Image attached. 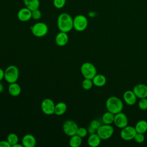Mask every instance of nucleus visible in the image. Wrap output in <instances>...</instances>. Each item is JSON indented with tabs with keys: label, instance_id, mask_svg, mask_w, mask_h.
Wrapping results in <instances>:
<instances>
[{
	"label": "nucleus",
	"instance_id": "f257e3e1",
	"mask_svg": "<svg viewBox=\"0 0 147 147\" xmlns=\"http://www.w3.org/2000/svg\"><path fill=\"white\" fill-rule=\"evenodd\" d=\"M57 25L60 32L68 33L73 28V18L67 13H62L57 17Z\"/></svg>",
	"mask_w": 147,
	"mask_h": 147
},
{
	"label": "nucleus",
	"instance_id": "f03ea898",
	"mask_svg": "<svg viewBox=\"0 0 147 147\" xmlns=\"http://www.w3.org/2000/svg\"><path fill=\"white\" fill-rule=\"evenodd\" d=\"M106 107L107 111L116 114L122 111L123 103L117 96H112L109 97L106 102Z\"/></svg>",
	"mask_w": 147,
	"mask_h": 147
},
{
	"label": "nucleus",
	"instance_id": "7ed1b4c3",
	"mask_svg": "<svg viewBox=\"0 0 147 147\" xmlns=\"http://www.w3.org/2000/svg\"><path fill=\"white\" fill-rule=\"evenodd\" d=\"M19 78V69L14 65L8 66L4 71V79L9 84L17 82Z\"/></svg>",
	"mask_w": 147,
	"mask_h": 147
},
{
	"label": "nucleus",
	"instance_id": "20e7f679",
	"mask_svg": "<svg viewBox=\"0 0 147 147\" xmlns=\"http://www.w3.org/2000/svg\"><path fill=\"white\" fill-rule=\"evenodd\" d=\"M80 72L84 78L92 79L97 74L95 66L90 62L83 63L80 67Z\"/></svg>",
	"mask_w": 147,
	"mask_h": 147
},
{
	"label": "nucleus",
	"instance_id": "39448f33",
	"mask_svg": "<svg viewBox=\"0 0 147 147\" xmlns=\"http://www.w3.org/2000/svg\"><path fill=\"white\" fill-rule=\"evenodd\" d=\"M88 26V20L83 14H78L73 18V28L78 32L86 30Z\"/></svg>",
	"mask_w": 147,
	"mask_h": 147
},
{
	"label": "nucleus",
	"instance_id": "423d86ee",
	"mask_svg": "<svg viewBox=\"0 0 147 147\" xmlns=\"http://www.w3.org/2000/svg\"><path fill=\"white\" fill-rule=\"evenodd\" d=\"M30 30L35 37H42L48 32V26L44 22H38L32 26Z\"/></svg>",
	"mask_w": 147,
	"mask_h": 147
},
{
	"label": "nucleus",
	"instance_id": "0eeeda50",
	"mask_svg": "<svg viewBox=\"0 0 147 147\" xmlns=\"http://www.w3.org/2000/svg\"><path fill=\"white\" fill-rule=\"evenodd\" d=\"M96 133L101 140H106L109 139L114 133V128L111 125L103 124L97 129Z\"/></svg>",
	"mask_w": 147,
	"mask_h": 147
},
{
	"label": "nucleus",
	"instance_id": "6e6552de",
	"mask_svg": "<svg viewBox=\"0 0 147 147\" xmlns=\"http://www.w3.org/2000/svg\"><path fill=\"white\" fill-rule=\"evenodd\" d=\"M77 123L72 120H67L63 124V130L65 134L68 136H72L76 134L78 129Z\"/></svg>",
	"mask_w": 147,
	"mask_h": 147
},
{
	"label": "nucleus",
	"instance_id": "1a4fd4ad",
	"mask_svg": "<svg viewBox=\"0 0 147 147\" xmlns=\"http://www.w3.org/2000/svg\"><path fill=\"white\" fill-rule=\"evenodd\" d=\"M55 104L51 99L46 98L41 102V110L46 115H52L55 114Z\"/></svg>",
	"mask_w": 147,
	"mask_h": 147
},
{
	"label": "nucleus",
	"instance_id": "9d476101",
	"mask_svg": "<svg viewBox=\"0 0 147 147\" xmlns=\"http://www.w3.org/2000/svg\"><path fill=\"white\" fill-rule=\"evenodd\" d=\"M137 131L134 127L131 126H126L121 129L120 136L121 138L125 141H130L134 139Z\"/></svg>",
	"mask_w": 147,
	"mask_h": 147
},
{
	"label": "nucleus",
	"instance_id": "9b49d317",
	"mask_svg": "<svg viewBox=\"0 0 147 147\" xmlns=\"http://www.w3.org/2000/svg\"><path fill=\"white\" fill-rule=\"evenodd\" d=\"M113 123L117 127L122 129L127 125L128 119L126 115L121 111L115 114Z\"/></svg>",
	"mask_w": 147,
	"mask_h": 147
},
{
	"label": "nucleus",
	"instance_id": "f8f14e48",
	"mask_svg": "<svg viewBox=\"0 0 147 147\" xmlns=\"http://www.w3.org/2000/svg\"><path fill=\"white\" fill-rule=\"evenodd\" d=\"M133 91L137 98H147V86L144 84H138L134 86Z\"/></svg>",
	"mask_w": 147,
	"mask_h": 147
},
{
	"label": "nucleus",
	"instance_id": "ddd939ff",
	"mask_svg": "<svg viewBox=\"0 0 147 147\" xmlns=\"http://www.w3.org/2000/svg\"><path fill=\"white\" fill-rule=\"evenodd\" d=\"M18 19L22 22H26L32 18V11L25 7L21 8L17 13Z\"/></svg>",
	"mask_w": 147,
	"mask_h": 147
},
{
	"label": "nucleus",
	"instance_id": "4468645a",
	"mask_svg": "<svg viewBox=\"0 0 147 147\" xmlns=\"http://www.w3.org/2000/svg\"><path fill=\"white\" fill-rule=\"evenodd\" d=\"M137 98L133 90H127L123 94L124 102L129 106L134 105L137 101Z\"/></svg>",
	"mask_w": 147,
	"mask_h": 147
},
{
	"label": "nucleus",
	"instance_id": "2eb2a0df",
	"mask_svg": "<svg viewBox=\"0 0 147 147\" xmlns=\"http://www.w3.org/2000/svg\"><path fill=\"white\" fill-rule=\"evenodd\" d=\"M68 35L67 33L60 32L55 37V42L59 47L65 46L68 41Z\"/></svg>",
	"mask_w": 147,
	"mask_h": 147
},
{
	"label": "nucleus",
	"instance_id": "dca6fc26",
	"mask_svg": "<svg viewBox=\"0 0 147 147\" xmlns=\"http://www.w3.org/2000/svg\"><path fill=\"white\" fill-rule=\"evenodd\" d=\"M36 142L35 137L30 134H25L22 138V144L25 147H34Z\"/></svg>",
	"mask_w": 147,
	"mask_h": 147
},
{
	"label": "nucleus",
	"instance_id": "f3484780",
	"mask_svg": "<svg viewBox=\"0 0 147 147\" xmlns=\"http://www.w3.org/2000/svg\"><path fill=\"white\" fill-rule=\"evenodd\" d=\"M101 138L96 133L90 134L87 138V144L91 147L98 146L101 142Z\"/></svg>",
	"mask_w": 147,
	"mask_h": 147
},
{
	"label": "nucleus",
	"instance_id": "a211bd4d",
	"mask_svg": "<svg viewBox=\"0 0 147 147\" xmlns=\"http://www.w3.org/2000/svg\"><path fill=\"white\" fill-rule=\"evenodd\" d=\"M8 91L11 96H17L21 94V88L17 82L10 83L8 87Z\"/></svg>",
	"mask_w": 147,
	"mask_h": 147
},
{
	"label": "nucleus",
	"instance_id": "6ab92c4d",
	"mask_svg": "<svg viewBox=\"0 0 147 147\" xmlns=\"http://www.w3.org/2000/svg\"><path fill=\"white\" fill-rule=\"evenodd\" d=\"M93 84L96 87H102L106 83V78L102 74H96L92 79Z\"/></svg>",
	"mask_w": 147,
	"mask_h": 147
},
{
	"label": "nucleus",
	"instance_id": "aec40b11",
	"mask_svg": "<svg viewBox=\"0 0 147 147\" xmlns=\"http://www.w3.org/2000/svg\"><path fill=\"white\" fill-rule=\"evenodd\" d=\"M67 109V106L66 103L63 102H60L55 105V114L59 116L62 115L66 112Z\"/></svg>",
	"mask_w": 147,
	"mask_h": 147
},
{
	"label": "nucleus",
	"instance_id": "412c9836",
	"mask_svg": "<svg viewBox=\"0 0 147 147\" xmlns=\"http://www.w3.org/2000/svg\"><path fill=\"white\" fill-rule=\"evenodd\" d=\"M23 2L25 7L30 9L31 11H33L39 8V0H23Z\"/></svg>",
	"mask_w": 147,
	"mask_h": 147
},
{
	"label": "nucleus",
	"instance_id": "4be33fe9",
	"mask_svg": "<svg viewBox=\"0 0 147 147\" xmlns=\"http://www.w3.org/2000/svg\"><path fill=\"white\" fill-rule=\"evenodd\" d=\"M137 133L144 134L147 131V121L144 119L138 121L135 126Z\"/></svg>",
	"mask_w": 147,
	"mask_h": 147
},
{
	"label": "nucleus",
	"instance_id": "5701e85b",
	"mask_svg": "<svg viewBox=\"0 0 147 147\" xmlns=\"http://www.w3.org/2000/svg\"><path fill=\"white\" fill-rule=\"evenodd\" d=\"M82 143V138L77 134L70 137L69 145L71 147H79Z\"/></svg>",
	"mask_w": 147,
	"mask_h": 147
},
{
	"label": "nucleus",
	"instance_id": "b1692460",
	"mask_svg": "<svg viewBox=\"0 0 147 147\" xmlns=\"http://www.w3.org/2000/svg\"><path fill=\"white\" fill-rule=\"evenodd\" d=\"M114 115L115 114L109 111L105 113L102 117V121L103 123L104 124L111 125L114 122Z\"/></svg>",
	"mask_w": 147,
	"mask_h": 147
},
{
	"label": "nucleus",
	"instance_id": "393cba45",
	"mask_svg": "<svg viewBox=\"0 0 147 147\" xmlns=\"http://www.w3.org/2000/svg\"><path fill=\"white\" fill-rule=\"evenodd\" d=\"M7 141L9 142L11 146H13V145H14L15 144L18 142L19 138L18 136L16 134L14 133H11L8 134L7 137Z\"/></svg>",
	"mask_w": 147,
	"mask_h": 147
},
{
	"label": "nucleus",
	"instance_id": "a878e982",
	"mask_svg": "<svg viewBox=\"0 0 147 147\" xmlns=\"http://www.w3.org/2000/svg\"><path fill=\"white\" fill-rule=\"evenodd\" d=\"M93 82L92 79H87L84 78V79L83 80L82 83V86L83 88L85 90H90L93 86Z\"/></svg>",
	"mask_w": 147,
	"mask_h": 147
},
{
	"label": "nucleus",
	"instance_id": "bb28decb",
	"mask_svg": "<svg viewBox=\"0 0 147 147\" xmlns=\"http://www.w3.org/2000/svg\"><path fill=\"white\" fill-rule=\"evenodd\" d=\"M66 0H53V4L55 8L62 9L65 5Z\"/></svg>",
	"mask_w": 147,
	"mask_h": 147
},
{
	"label": "nucleus",
	"instance_id": "cd10ccee",
	"mask_svg": "<svg viewBox=\"0 0 147 147\" xmlns=\"http://www.w3.org/2000/svg\"><path fill=\"white\" fill-rule=\"evenodd\" d=\"M138 106L139 109L142 110H147V98L140 99L138 102Z\"/></svg>",
	"mask_w": 147,
	"mask_h": 147
},
{
	"label": "nucleus",
	"instance_id": "c85d7f7f",
	"mask_svg": "<svg viewBox=\"0 0 147 147\" xmlns=\"http://www.w3.org/2000/svg\"><path fill=\"white\" fill-rule=\"evenodd\" d=\"M133 140L135 141L136 142H137L138 144H141L145 140V136L143 133H137L135 135Z\"/></svg>",
	"mask_w": 147,
	"mask_h": 147
},
{
	"label": "nucleus",
	"instance_id": "c756f323",
	"mask_svg": "<svg viewBox=\"0 0 147 147\" xmlns=\"http://www.w3.org/2000/svg\"><path fill=\"white\" fill-rule=\"evenodd\" d=\"M42 16L41 11L37 9L32 11V18L34 20H38L41 18Z\"/></svg>",
	"mask_w": 147,
	"mask_h": 147
},
{
	"label": "nucleus",
	"instance_id": "7c9ffc66",
	"mask_svg": "<svg viewBox=\"0 0 147 147\" xmlns=\"http://www.w3.org/2000/svg\"><path fill=\"white\" fill-rule=\"evenodd\" d=\"M87 134H88L87 129H86V128H84L83 127H78L77 133H76L77 135H78L79 136H80L82 138H84L87 136Z\"/></svg>",
	"mask_w": 147,
	"mask_h": 147
},
{
	"label": "nucleus",
	"instance_id": "2f4dec72",
	"mask_svg": "<svg viewBox=\"0 0 147 147\" xmlns=\"http://www.w3.org/2000/svg\"><path fill=\"white\" fill-rule=\"evenodd\" d=\"M100 125H101V124H100V122L97 119L92 120L90 123V126L96 130L100 126Z\"/></svg>",
	"mask_w": 147,
	"mask_h": 147
},
{
	"label": "nucleus",
	"instance_id": "473e14b6",
	"mask_svg": "<svg viewBox=\"0 0 147 147\" xmlns=\"http://www.w3.org/2000/svg\"><path fill=\"white\" fill-rule=\"evenodd\" d=\"M11 145L6 140L0 141V147H11Z\"/></svg>",
	"mask_w": 147,
	"mask_h": 147
},
{
	"label": "nucleus",
	"instance_id": "72a5a7b5",
	"mask_svg": "<svg viewBox=\"0 0 147 147\" xmlns=\"http://www.w3.org/2000/svg\"><path fill=\"white\" fill-rule=\"evenodd\" d=\"M87 131H88V133H89L90 134H94V133H96V130H95V129L92 128L91 126H90L89 125V126L87 128Z\"/></svg>",
	"mask_w": 147,
	"mask_h": 147
},
{
	"label": "nucleus",
	"instance_id": "f704fd0d",
	"mask_svg": "<svg viewBox=\"0 0 147 147\" xmlns=\"http://www.w3.org/2000/svg\"><path fill=\"white\" fill-rule=\"evenodd\" d=\"M4 79V71L0 68V82Z\"/></svg>",
	"mask_w": 147,
	"mask_h": 147
},
{
	"label": "nucleus",
	"instance_id": "c9c22d12",
	"mask_svg": "<svg viewBox=\"0 0 147 147\" xmlns=\"http://www.w3.org/2000/svg\"><path fill=\"white\" fill-rule=\"evenodd\" d=\"M23 145L22 144H19V142L17 143L16 144H15L13 146V147H23Z\"/></svg>",
	"mask_w": 147,
	"mask_h": 147
},
{
	"label": "nucleus",
	"instance_id": "e433bc0d",
	"mask_svg": "<svg viewBox=\"0 0 147 147\" xmlns=\"http://www.w3.org/2000/svg\"><path fill=\"white\" fill-rule=\"evenodd\" d=\"M3 91V85L0 82V93Z\"/></svg>",
	"mask_w": 147,
	"mask_h": 147
}]
</instances>
